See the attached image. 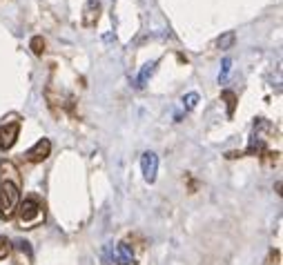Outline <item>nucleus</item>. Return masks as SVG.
<instances>
[{
	"mask_svg": "<svg viewBox=\"0 0 283 265\" xmlns=\"http://www.w3.org/2000/svg\"><path fill=\"white\" fill-rule=\"evenodd\" d=\"M107 254L116 265H134V250L127 243H118L116 247H105V256Z\"/></svg>",
	"mask_w": 283,
	"mask_h": 265,
	"instance_id": "20e7f679",
	"label": "nucleus"
},
{
	"mask_svg": "<svg viewBox=\"0 0 283 265\" xmlns=\"http://www.w3.org/2000/svg\"><path fill=\"white\" fill-rule=\"evenodd\" d=\"M43 40H40V38H34V40H31V47H34V52L36 53H40V52H43Z\"/></svg>",
	"mask_w": 283,
	"mask_h": 265,
	"instance_id": "ddd939ff",
	"label": "nucleus"
},
{
	"mask_svg": "<svg viewBox=\"0 0 283 265\" xmlns=\"http://www.w3.org/2000/svg\"><path fill=\"white\" fill-rule=\"evenodd\" d=\"M20 132V121L16 116H9L7 121L0 123V150H9L11 145L16 143Z\"/></svg>",
	"mask_w": 283,
	"mask_h": 265,
	"instance_id": "7ed1b4c3",
	"label": "nucleus"
},
{
	"mask_svg": "<svg viewBox=\"0 0 283 265\" xmlns=\"http://www.w3.org/2000/svg\"><path fill=\"white\" fill-rule=\"evenodd\" d=\"M98 11H101V2H98V0H87V5H85V16H83V25H85V27H91V25H96Z\"/></svg>",
	"mask_w": 283,
	"mask_h": 265,
	"instance_id": "0eeeda50",
	"label": "nucleus"
},
{
	"mask_svg": "<svg viewBox=\"0 0 283 265\" xmlns=\"http://www.w3.org/2000/svg\"><path fill=\"white\" fill-rule=\"evenodd\" d=\"M154 69H156V63H154V60H152V63H147L143 69H141V74H139V87H145V82H147V78L154 74Z\"/></svg>",
	"mask_w": 283,
	"mask_h": 265,
	"instance_id": "6e6552de",
	"label": "nucleus"
},
{
	"mask_svg": "<svg viewBox=\"0 0 283 265\" xmlns=\"http://www.w3.org/2000/svg\"><path fill=\"white\" fill-rule=\"evenodd\" d=\"M141 172H143V179L147 183H154L156 181V172H159V156L154 152H145L141 156Z\"/></svg>",
	"mask_w": 283,
	"mask_h": 265,
	"instance_id": "39448f33",
	"label": "nucleus"
},
{
	"mask_svg": "<svg viewBox=\"0 0 283 265\" xmlns=\"http://www.w3.org/2000/svg\"><path fill=\"white\" fill-rule=\"evenodd\" d=\"M45 221V208L43 203H38L36 198H27L25 203L18 205V225L29 230V227H36Z\"/></svg>",
	"mask_w": 283,
	"mask_h": 265,
	"instance_id": "f03ea898",
	"label": "nucleus"
},
{
	"mask_svg": "<svg viewBox=\"0 0 283 265\" xmlns=\"http://www.w3.org/2000/svg\"><path fill=\"white\" fill-rule=\"evenodd\" d=\"M20 205V174L14 163H0V218H11Z\"/></svg>",
	"mask_w": 283,
	"mask_h": 265,
	"instance_id": "f257e3e1",
	"label": "nucleus"
},
{
	"mask_svg": "<svg viewBox=\"0 0 283 265\" xmlns=\"http://www.w3.org/2000/svg\"><path fill=\"white\" fill-rule=\"evenodd\" d=\"M49 150H52V143H49L47 138H40L38 143H36L34 147L27 152V160H31V163H38V160L47 159V156H49Z\"/></svg>",
	"mask_w": 283,
	"mask_h": 265,
	"instance_id": "423d86ee",
	"label": "nucleus"
},
{
	"mask_svg": "<svg viewBox=\"0 0 283 265\" xmlns=\"http://www.w3.org/2000/svg\"><path fill=\"white\" fill-rule=\"evenodd\" d=\"M197 103H198V94L197 92H190V94H185V96H183V107H185V111L194 109V107H197Z\"/></svg>",
	"mask_w": 283,
	"mask_h": 265,
	"instance_id": "1a4fd4ad",
	"label": "nucleus"
},
{
	"mask_svg": "<svg viewBox=\"0 0 283 265\" xmlns=\"http://www.w3.org/2000/svg\"><path fill=\"white\" fill-rule=\"evenodd\" d=\"M230 72H232V60L226 58V60H223V67H221V74H219V82H226L227 76H230Z\"/></svg>",
	"mask_w": 283,
	"mask_h": 265,
	"instance_id": "9b49d317",
	"label": "nucleus"
},
{
	"mask_svg": "<svg viewBox=\"0 0 283 265\" xmlns=\"http://www.w3.org/2000/svg\"><path fill=\"white\" fill-rule=\"evenodd\" d=\"M216 45H219V47H221V49H230L232 45H234V34H232V31H227V34H223L221 38L216 40Z\"/></svg>",
	"mask_w": 283,
	"mask_h": 265,
	"instance_id": "9d476101",
	"label": "nucleus"
},
{
	"mask_svg": "<svg viewBox=\"0 0 283 265\" xmlns=\"http://www.w3.org/2000/svg\"><path fill=\"white\" fill-rule=\"evenodd\" d=\"M11 252V243L7 241L5 237H0V261L2 259H7V254Z\"/></svg>",
	"mask_w": 283,
	"mask_h": 265,
	"instance_id": "f8f14e48",
	"label": "nucleus"
}]
</instances>
